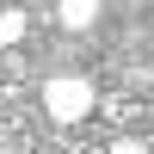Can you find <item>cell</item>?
Instances as JSON below:
<instances>
[{"label":"cell","mask_w":154,"mask_h":154,"mask_svg":"<svg viewBox=\"0 0 154 154\" xmlns=\"http://www.w3.org/2000/svg\"><path fill=\"white\" fill-rule=\"evenodd\" d=\"M19 37H25V12L6 6V12H0V43H19Z\"/></svg>","instance_id":"cell-3"},{"label":"cell","mask_w":154,"mask_h":154,"mask_svg":"<svg viewBox=\"0 0 154 154\" xmlns=\"http://www.w3.org/2000/svg\"><path fill=\"white\" fill-rule=\"evenodd\" d=\"M99 12H105V0H62V25L68 31H93Z\"/></svg>","instance_id":"cell-2"},{"label":"cell","mask_w":154,"mask_h":154,"mask_svg":"<svg viewBox=\"0 0 154 154\" xmlns=\"http://www.w3.org/2000/svg\"><path fill=\"white\" fill-rule=\"evenodd\" d=\"M43 111L56 123H74L93 111V80H80V74H56V80H43Z\"/></svg>","instance_id":"cell-1"},{"label":"cell","mask_w":154,"mask_h":154,"mask_svg":"<svg viewBox=\"0 0 154 154\" xmlns=\"http://www.w3.org/2000/svg\"><path fill=\"white\" fill-rule=\"evenodd\" d=\"M111 154H148V142H136V136H123V142H111Z\"/></svg>","instance_id":"cell-4"}]
</instances>
